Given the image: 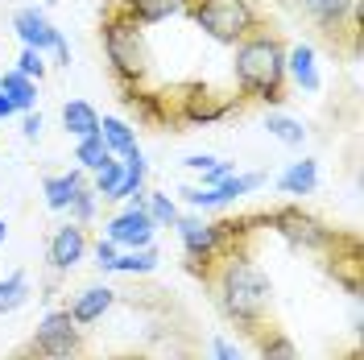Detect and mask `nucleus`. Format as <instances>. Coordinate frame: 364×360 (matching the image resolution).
Returning a JSON list of instances; mask_svg holds the SVG:
<instances>
[{
	"label": "nucleus",
	"mask_w": 364,
	"mask_h": 360,
	"mask_svg": "<svg viewBox=\"0 0 364 360\" xmlns=\"http://www.w3.org/2000/svg\"><path fill=\"white\" fill-rule=\"evenodd\" d=\"M215 294H220L224 315L236 319L249 336H257L265 327V315H269V307H273V282L265 277V270L252 257L232 253L224 265H220Z\"/></svg>",
	"instance_id": "obj_1"
},
{
	"label": "nucleus",
	"mask_w": 364,
	"mask_h": 360,
	"mask_svg": "<svg viewBox=\"0 0 364 360\" xmlns=\"http://www.w3.org/2000/svg\"><path fill=\"white\" fill-rule=\"evenodd\" d=\"M257 344H261V360H298L294 339L277 327H261L257 332Z\"/></svg>",
	"instance_id": "obj_21"
},
{
	"label": "nucleus",
	"mask_w": 364,
	"mask_h": 360,
	"mask_svg": "<svg viewBox=\"0 0 364 360\" xmlns=\"http://www.w3.org/2000/svg\"><path fill=\"white\" fill-rule=\"evenodd\" d=\"M120 4V13L136 21L141 29H149V25H161L170 21V17H178L186 13V0H116Z\"/></svg>",
	"instance_id": "obj_13"
},
{
	"label": "nucleus",
	"mask_w": 364,
	"mask_h": 360,
	"mask_svg": "<svg viewBox=\"0 0 364 360\" xmlns=\"http://www.w3.org/2000/svg\"><path fill=\"white\" fill-rule=\"evenodd\" d=\"M63 125H67V133H75V137H95L100 133V112L91 108L87 100H67V104H63Z\"/></svg>",
	"instance_id": "obj_17"
},
{
	"label": "nucleus",
	"mask_w": 364,
	"mask_h": 360,
	"mask_svg": "<svg viewBox=\"0 0 364 360\" xmlns=\"http://www.w3.org/2000/svg\"><path fill=\"white\" fill-rule=\"evenodd\" d=\"M236 88L245 100H257V104H282L286 100V46L273 33L269 25H261L252 38L236 46Z\"/></svg>",
	"instance_id": "obj_2"
},
{
	"label": "nucleus",
	"mask_w": 364,
	"mask_h": 360,
	"mask_svg": "<svg viewBox=\"0 0 364 360\" xmlns=\"http://www.w3.org/2000/svg\"><path fill=\"white\" fill-rule=\"evenodd\" d=\"M13 112H17V108H13V100H9V95L0 91V116H13Z\"/></svg>",
	"instance_id": "obj_34"
},
{
	"label": "nucleus",
	"mask_w": 364,
	"mask_h": 360,
	"mask_svg": "<svg viewBox=\"0 0 364 360\" xmlns=\"http://www.w3.org/2000/svg\"><path fill=\"white\" fill-rule=\"evenodd\" d=\"M25 302H29V277H25V273H9V277L0 282V315L17 311Z\"/></svg>",
	"instance_id": "obj_23"
},
{
	"label": "nucleus",
	"mask_w": 364,
	"mask_h": 360,
	"mask_svg": "<svg viewBox=\"0 0 364 360\" xmlns=\"http://www.w3.org/2000/svg\"><path fill=\"white\" fill-rule=\"evenodd\" d=\"M13 29H17V38L25 42V50H38V54L54 50L58 67H70V46H67V38L50 25V17H46L42 9H17Z\"/></svg>",
	"instance_id": "obj_7"
},
{
	"label": "nucleus",
	"mask_w": 364,
	"mask_h": 360,
	"mask_svg": "<svg viewBox=\"0 0 364 360\" xmlns=\"http://www.w3.org/2000/svg\"><path fill=\"white\" fill-rule=\"evenodd\" d=\"M261 182H265V174H232V179L215 182V186H207V191L203 186H199V191H195V186H182L178 195L191 203V207H220V203H236L240 195L257 191Z\"/></svg>",
	"instance_id": "obj_9"
},
{
	"label": "nucleus",
	"mask_w": 364,
	"mask_h": 360,
	"mask_svg": "<svg viewBox=\"0 0 364 360\" xmlns=\"http://www.w3.org/2000/svg\"><path fill=\"white\" fill-rule=\"evenodd\" d=\"M211 352H215V360H245V356H240V348H236V344H228L224 336L211 339Z\"/></svg>",
	"instance_id": "obj_30"
},
{
	"label": "nucleus",
	"mask_w": 364,
	"mask_h": 360,
	"mask_svg": "<svg viewBox=\"0 0 364 360\" xmlns=\"http://www.w3.org/2000/svg\"><path fill=\"white\" fill-rule=\"evenodd\" d=\"M282 4L315 25L331 42V50L340 46V33H352V42H360V0H282Z\"/></svg>",
	"instance_id": "obj_5"
},
{
	"label": "nucleus",
	"mask_w": 364,
	"mask_h": 360,
	"mask_svg": "<svg viewBox=\"0 0 364 360\" xmlns=\"http://www.w3.org/2000/svg\"><path fill=\"white\" fill-rule=\"evenodd\" d=\"M17 70H21L25 79H42L46 75V63L38 50H21V58H17Z\"/></svg>",
	"instance_id": "obj_29"
},
{
	"label": "nucleus",
	"mask_w": 364,
	"mask_h": 360,
	"mask_svg": "<svg viewBox=\"0 0 364 360\" xmlns=\"http://www.w3.org/2000/svg\"><path fill=\"white\" fill-rule=\"evenodd\" d=\"M83 253H87V228L83 224H67L54 232V240H50V265L58 273L75 270L79 261H83Z\"/></svg>",
	"instance_id": "obj_12"
},
{
	"label": "nucleus",
	"mask_w": 364,
	"mask_h": 360,
	"mask_svg": "<svg viewBox=\"0 0 364 360\" xmlns=\"http://www.w3.org/2000/svg\"><path fill=\"white\" fill-rule=\"evenodd\" d=\"M154 270H158V253L154 248H133V253L116 257L108 273H154Z\"/></svg>",
	"instance_id": "obj_24"
},
{
	"label": "nucleus",
	"mask_w": 364,
	"mask_h": 360,
	"mask_svg": "<svg viewBox=\"0 0 364 360\" xmlns=\"http://www.w3.org/2000/svg\"><path fill=\"white\" fill-rule=\"evenodd\" d=\"M100 42H104V54H108V67L112 75L124 83V88H141L149 79V46H145V29L136 21H129L120 13V4H112L100 21Z\"/></svg>",
	"instance_id": "obj_3"
},
{
	"label": "nucleus",
	"mask_w": 364,
	"mask_h": 360,
	"mask_svg": "<svg viewBox=\"0 0 364 360\" xmlns=\"http://www.w3.org/2000/svg\"><path fill=\"white\" fill-rule=\"evenodd\" d=\"M0 91L13 100L17 112H33V104H38V83L25 79L21 70H4V75H0Z\"/></svg>",
	"instance_id": "obj_18"
},
{
	"label": "nucleus",
	"mask_w": 364,
	"mask_h": 360,
	"mask_svg": "<svg viewBox=\"0 0 364 360\" xmlns=\"http://www.w3.org/2000/svg\"><path fill=\"white\" fill-rule=\"evenodd\" d=\"M112 261H116V245H112V240H100V245H95V265L108 273V270H112Z\"/></svg>",
	"instance_id": "obj_31"
},
{
	"label": "nucleus",
	"mask_w": 364,
	"mask_h": 360,
	"mask_svg": "<svg viewBox=\"0 0 364 360\" xmlns=\"http://www.w3.org/2000/svg\"><path fill=\"white\" fill-rule=\"evenodd\" d=\"M265 129H269V137H277L282 145H302V141H306V129H302L298 120H290V116H269Z\"/></svg>",
	"instance_id": "obj_25"
},
{
	"label": "nucleus",
	"mask_w": 364,
	"mask_h": 360,
	"mask_svg": "<svg viewBox=\"0 0 364 360\" xmlns=\"http://www.w3.org/2000/svg\"><path fill=\"white\" fill-rule=\"evenodd\" d=\"M186 13L211 42L220 46H240L265 25L257 0H186Z\"/></svg>",
	"instance_id": "obj_4"
},
{
	"label": "nucleus",
	"mask_w": 364,
	"mask_h": 360,
	"mask_svg": "<svg viewBox=\"0 0 364 360\" xmlns=\"http://www.w3.org/2000/svg\"><path fill=\"white\" fill-rule=\"evenodd\" d=\"M182 166H186V170H199V174H207L211 166H220V158H211V154H191Z\"/></svg>",
	"instance_id": "obj_32"
},
{
	"label": "nucleus",
	"mask_w": 364,
	"mask_h": 360,
	"mask_svg": "<svg viewBox=\"0 0 364 360\" xmlns=\"http://www.w3.org/2000/svg\"><path fill=\"white\" fill-rule=\"evenodd\" d=\"M95 199H100V195H95V191H91V186H79V191H75V199H70V224H87L91 216H95Z\"/></svg>",
	"instance_id": "obj_27"
},
{
	"label": "nucleus",
	"mask_w": 364,
	"mask_h": 360,
	"mask_svg": "<svg viewBox=\"0 0 364 360\" xmlns=\"http://www.w3.org/2000/svg\"><path fill=\"white\" fill-rule=\"evenodd\" d=\"M120 179H124V162L112 158L108 166H100V170H95V186H91V191H95L100 199H112L116 186H120Z\"/></svg>",
	"instance_id": "obj_26"
},
{
	"label": "nucleus",
	"mask_w": 364,
	"mask_h": 360,
	"mask_svg": "<svg viewBox=\"0 0 364 360\" xmlns=\"http://www.w3.org/2000/svg\"><path fill=\"white\" fill-rule=\"evenodd\" d=\"M112 302H116V290H112V286H87V290H83V294H79V298L67 307V315L75 319L79 327H87V323H95V319L104 315Z\"/></svg>",
	"instance_id": "obj_14"
},
{
	"label": "nucleus",
	"mask_w": 364,
	"mask_h": 360,
	"mask_svg": "<svg viewBox=\"0 0 364 360\" xmlns=\"http://www.w3.org/2000/svg\"><path fill=\"white\" fill-rule=\"evenodd\" d=\"M29 348H33L42 360L70 356V352L83 348V327H79L67 311H50V315L38 323V332H33V344H29Z\"/></svg>",
	"instance_id": "obj_6"
},
{
	"label": "nucleus",
	"mask_w": 364,
	"mask_h": 360,
	"mask_svg": "<svg viewBox=\"0 0 364 360\" xmlns=\"http://www.w3.org/2000/svg\"><path fill=\"white\" fill-rule=\"evenodd\" d=\"M315 186H318V166L311 158L294 162V166L277 179V191H282V195H311Z\"/></svg>",
	"instance_id": "obj_19"
},
{
	"label": "nucleus",
	"mask_w": 364,
	"mask_h": 360,
	"mask_svg": "<svg viewBox=\"0 0 364 360\" xmlns=\"http://www.w3.org/2000/svg\"><path fill=\"white\" fill-rule=\"evenodd\" d=\"M174 224H178L182 248H186V257H191V261H211V257H215V248L224 245V240H220V228L207 224V220L186 216V220H174Z\"/></svg>",
	"instance_id": "obj_11"
},
{
	"label": "nucleus",
	"mask_w": 364,
	"mask_h": 360,
	"mask_svg": "<svg viewBox=\"0 0 364 360\" xmlns=\"http://www.w3.org/2000/svg\"><path fill=\"white\" fill-rule=\"evenodd\" d=\"M154 228H158V224L149 220V211H145V207H129V211H120L112 224H108V236H104V240L124 245V248H149Z\"/></svg>",
	"instance_id": "obj_10"
},
{
	"label": "nucleus",
	"mask_w": 364,
	"mask_h": 360,
	"mask_svg": "<svg viewBox=\"0 0 364 360\" xmlns=\"http://www.w3.org/2000/svg\"><path fill=\"white\" fill-rule=\"evenodd\" d=\"M286 75H294V83L302 91H318L315 50H311V46H294V50H286Z\"/></svg>",
	"instance_id": "obj_15"
},
{
	"label": "nucleus",
	"mask_w": 364,
	"mask_h": 360,
	"mask_svg": "<svg viewBox=\"0 0 364 360\" xmlns=\"http://www.w3.org/2000/svg\"><path fill=\"white\" fill-rule=\"evenodd\" d=\"M145 211H149L154 224H174V220H178V207H174L170 195H149V207H145Z\"/></svg>",
	"instance_id": "obj_28"
},
{
	"label": "nucleus",
	"mask_w": 364,
	"mask_h": 360,
	"mask_svg": "<svg viewBox=\"0 0 364 360\" xmlns=\"http://www.w3.org/2000/svg\"><path fill=\"white\" fill-rule=\"evenodd\" d=\"M4 232H9V224H4V220H0V245H4Z\"/></svg>",
	"instance_id": "obj_36"
},
{
	"label": "nucleus",
	"mask_w": 364,
	"mask_h": 360,
	"mask_svg": "<svg viewBox=\"0 0 364 360\" xmlns=\"http://www.w3.org/2000/svg\"><path fill=\"white\" fill-rule=\"evenodd\" d=\"M100 137H104V145H108L112 158H124V154L136 149V133L124 120H116V116H104V120H100Z\"/></svg>",
	"instance_id": "obj_20"
},
{
	"label": "nucleus",
	"mask_w": 364,
	"mask_h": 360,
	"mask_svg": "<svg viewBox=\"0 0 364 360\" xmlns=\"http://www.w3.org/2000/svg\"><path fill=\"white\" fill-rule=\"evenodd\" d=\"M25 137H29V141H38V137H42V112L25 116Z\"/></svg>",
	"instance_id": "obj_33"
},
{
	"label": "nucleus",
	"mask_w": 364,
	"mask_h": 360,
	"mask_svg": "<svg viewBox=\"0 0 364 360\" xmlns=\"http://www.w3.org/2000/svg\"><path fill=\"white\" fill-rule=\"evenodd\" d=\"M269 224L277 228L286 240L311 248V253H318V248H327L331 240H336V232H331L327 224H318L315 216H306L302 207H277V211H269Z\"/></svg>",
	"instance_id": "obj_8"
},
{
	"label": "nucleus",
	"mask_w": 364,
	"mask_h": 360,
	"mask_svg": "<svg viewBox=\"0 0 364 360\" xmlns=\"http://www.w3.org/2000/svg\"><path fill=\"white\" fill-rule=\"evenodd\" d=\"M58 360H87L83 352H70V356H58Z\"/></svg>",
	"instance_id": "obj_35"
},
{
	"label": "nucleus",
	"mask_w": 364,
	"mask_h": 360,
	"mask_svg": "<svg viewBox=\"0 0 364 360\" xmlns=\"http://www.w3.org/2000/svg\"><path fill=\"white\" fill-rule=\"evenodd\" d=\"M79 186H83V174H79V170H70V174H50V179L42 182L46 207H50V211H67Z\"/></svg>",
	"instance_id": "obj_16"
},
{
	"label": "nucleus",
	"mask_w": 364,
	"mask_h": 360,
	"mask_svg": "<svg viewBox=\"0 0 364 360\" xmlns=\"http://www.w3.org/2000/svg\"><path fill=\"white\" fill-rule=\"evenodd\" d=\"M75 162L83 166V170H100V166H108L112 154H108V145H104V137H79V145H75Z\"/></svg>",
	"instance_id": "obj_22"
}]
</instances>
